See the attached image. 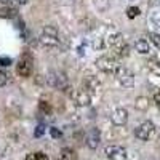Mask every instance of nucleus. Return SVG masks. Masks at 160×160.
Here are the masks:
<instances>
[{
    "mask_svg": "<svg viewBox=\"0 0 160 160\" xmlns=\"http://www.w3.org/2000/svg\"><path fill=\"white\" fill-rule=\"evenodd\" d=\"M0 3H3V5H5V3H8V0H0Z\"/></svg>",
    "mask_w": 160,
    "mask_h": 160,
    "instance_id": "29",
    "label": "nucleus"
},
{
    "mask_svg": "<svg viewBox=\"0 0 160 160\" xmlns=\"http://www.w3.org/2000/svg\"><path fill=\"white\" fill-rule=\"evenodd\" d=\"M50 135L53 138H61V131L58 128H50Z\"/></svg>",
    "mask_w": 160,
    "mask_h": 160,
    "instance_id": "22",
    "label": "nucleus"
},
{
    "mask_svg": "<svg viewBox=\"0 0 160 160\" xmlns=\"http://www.w3.org/2000/svg\"><path fill=\"white\" fill-rule=\"evenodd\" d=\"M138 15H139V8H138V7H130V8L127 10V16H128L130 19L136 18Z\"/></svg>",
    "mask_w": 160,
    "mask_h": 160,
    "instance_id": "18",
    "label": "nucleus"
},
{
    "mask_svg": "<svg viewBox=\"0 0 160 160\" xmlns=\"http://www.w3.org/2000/svg\"><path fill=\"white\" fill-rule=\"evenodd\" d=\"M106 155L109 160H127V151L122 146H108L106 148Z\"/></svg>",
    "mask_w": 160,
    "mask_h": 160,
    "instance_id": "6",
    "label": "nucleus"
},
{
    "mask_svg": "<svg viewBox=\"0 0 160 160\" xmlns=\"http://www.w3.org/2000/svg\"><path fill=\"white\" fill-rule=\"evenodd\" d=\"M135 108H136L138 111H146V109L149 108V101H148V98L139 96V98L136 99V102H135Z\"/></svg>",
    "mask_w": 160,
    "mask_h": 160,
    "instance_id": "15",
    "label": "nucleus"
},
{
    "mask_svg": "<svg viewBox=\"0 0 160 160\" xmlns=\"http://www.w3.org/2000/svg\"><path fill=\"white\" fill-rule=\"evenodd\" d=\"M155 2H157V3H160V0H155Z\"/></svg>",
    "mask_w": 160,
    "mask_h": 160,
    "instance_id": "30",
    "label": "nucleus"
},
{
    "mask_svg": "<svg viewBox=\"0 0 160 160\" xmlns=\"http://www.w3.org/2000/svg\"><path fill=\"white\" fill-rule=\"evenodd\" d=\"M96 68L102 72H115V69L118 68L117 61L111 56H101L96 59Z\"/></svg>",
    "mask_w": 160,
    "mask_h": 160,
    "instance_id": "4",
    "label": "nucleus"
},
{
    "mask_svg": "<svg viewBox=\"0 0 160 160\" xmlns=\"http://www.w3.org/2000/svg\"><path fill=\"white\" fill-rule=\"evenodd\" d=\"M35 157H37V160H48L47 154H43V152H35Z\"/></svg>",
    "mask_w": 160,
    "mask_h": 160,
    "instance_id": "24",
    "label": "nucleus"
},
{
    "mask_svg": "<svg viewBox=\"0 0 160 160\" xmlns=\"http://www.w3.org/2000/svg\"><path fill=\"white\" fill-rule=\"evenodd\" d=\"M109 45L117 51V55H118V56H122V58L128 56L130 47L125 43L123 37L120 35V34H114V35H111V37H109Z\"/></svg>",
    "mask_w": 160,
    "mask_h": 160,
    "instance_id": "2",
    "label": "nucleus"
},
{
    "mask_svg": "<svg viewBox=\"0 0 160 160\" xmlns=\"http://www.w3.org/2000/svg\"><path fill=\"white\" fill-rule=\"evenodd\" d=\"M61 160H77L75 151H72V149H69V148L61 149Z\"/></svg>",
    "mask_w": 160,
    "mask_h": 160,
    "instance_id": "14",
    "label": "nucleus"
},
{
    "mask_svg": "<svg viewBox=\"0 0 160 160\" xmlns=\"http://www.w3.org/2000/svg\"><path fill=\"white\" fill-rule=\"evenodd\" d=\"M83 88L90 93V95H93V93H95V91L99 88V82H98L95 77H90V78L85 80V87H83Z\"/></svg>",
    "mask_w": 160,
    "mask_h": 160,
    "instance_id": "12",
    "label": "nucleus"
},
{
    "mask_svg": "<svg viewBox=\"0 0 160 160\" xmlns=\"http://www.w3.org/2000/svg\"><path fill=\"white\" fill-rule=\"evenodd\" d=\"M154 101H155V104L160 108V91H157L155 95H154Z\"/></svg>",
    "mask_w": 160,
    "mask_h": 160,
    "instance_id": "26",
    "label": "nucleus"
},
{
    "mask_svg": "<svg viewBox=\"0 0 160 160\" xmlns=\"http://www.w3.org/2000/svg\"><path fill=\"white\" fill-rule=\"evenodd\" d=\"M13 2H15L16 5H19V7H21V5H26V3H28V0H13Z\"/></svg>",
    "mask_w": 160,
    "mask_h": 160,
    "instance_id": "27",
    "label": "nucleus"
},
{
    "mask_svg": "<svg viewBox=\"0 0 160 160\" xmlns=\"http://www.w3.org/2000/svg\"><path fill=\"white\" fill-rule=\"evenodd\" d=\"M115 77L118 80V83L125 88H131L135 85V75H133V72L128 68H125V66H118L115 69Z\"/></svg>",
    "mask_w": 160,
    "mask_h": 160,
    "instance_id": "1",
    "label": "nucleus"
},
{
    "mask_svg": "<svg viewBox=\"0 0 160 160\" xmlns=\"http://www.w3.org/2000/svg\"><path fill=\"white\" fill-rule=\"evenodd\" d=\"M40 42H42L43 47H48V48H53V47H58V45H59L58 37H47V35H42Z\"/></svg>",
    "mask_w": 160,
    "mask_h": 160,
    "instance_id": "13",
    "label": "nucleus"
},
{
    "mask_svg": "<svg viewBox=\"0 0 160 160\" xmlns=\"http://www.w3.org/2000/svg\"><path fill=\"white\" fill-rule=\"evenodd\" d=\"M53 78H50V85H53L58 90H64L68 87V78H66L64 74H53Z\"/></svg>",
    "mask_w": 160,
    "mask_h": 160,
    "instance_id": "10",
    "label": "nucleus"
},
{
    "mask_svg": "<svg viewBox=\"0 0 160 160\" xmlns=\"http://www.w3.org/2000/svg\"><path fill=\"white\" fill-rule=\"evenodd\" d=\"M151 19H152V22L157 26V28H160V11H154Z\"/></svg>",
    "mask_w": 160,
    "mask_h": 160,
    "instance_id": "20",
    "label": "nucleus"
},
{
    "mask_svg": "<svg viewBox=\"0 0 160 160\" xmlns=\"http://www.w3.org/2000/svg\"><path fill=\"white\" fill-rule=\"evenodd\" d=\"M7 83V74L3 71H0V87H3Z\"/></svg>",
    "mask_w": 160,
    "mask_h": 160,
    "instance_id": "23",
    "label": "nucleus"
},
{
    "mask_svg": "<svg viewBox=\"0 0 160 160\" xmlns=\"http://www.w3.org/2000/svg\"><path fill=\"white\" fill-rule=\"evenodd\" d=\"M16 72L21 77H29L32 74V61L26 59V58H21L18 61V64H16Z\"/></svg>",
    "mask_w": 160,
    "mask_h": 160,
    "instance_id": "9",
    "label": "nucleus"
},
{
    "mask_svg": "<svg viewBox=\"0 0 160 160\" xmlns=\"http://www.w3.org/2000/svg\"><path fill=\"white\" fill-rule=\"evenodd\" d=\"M149 37H151V42H152L157 48H160V34L151 32V34H149Z\"/></svg>",
    "mask_w": 160,
    "mask_h": 160,
    "instance_id": "19",
    "label": "nucleus"
},
{
    "mask_svg": "<svg viewBox=\"0 0 160 160\" xmlns=\"http://www.w3.org/2000/svg\"><path fill=\"white\" fill-rule=\"evenodd\" d=\"M38 109L42 111V112H45L47 115L51 114V106H50L47 101H40V102H38Z\"/></svg>",
    "mask_w": 160,
    "mask_h": 160,
    "instance_id": "17",
    "label": "nucleus"
},
{
    "mask_svg": "<svg viewBox=\"0 0 160 160\" xmlns=\"http://www.w3.org/2000/svg\"><path fill=\"white\" fill-rule=\"evenodd\" d=\"M85 141H87V146L90 149H96L98 146H99V141H101V133L98 128H91L88 133H87V136H85Z\"/></svg>",
    "mask_w": 160,
    "mask_h": 160,
    "instance_id": "8",
    "label": "nucleus"
},
{
    "mask_svg": "<svg viewBox=\"0 0 160 160\" xmlns=\"http://www.w3.org/2000/svg\"><path fill=\"white\" fill-rule=\"evenodd\" d=\"M72 99L78 108H85V106H88L91 102V95L85 88H80V90L72 91Z\"/></svg>",
    "mask_w": 160,
    "mask_h": 160,
    "instance_id": "5",
    "label": "nucleus"
},
{
    "mask_svg": "<svg viewBox=\"0 0 160 160\" xmlns=\"http://www.w3.org/2000/svg\"><path fill=\"white\" fill-rule=\"evenodd\" d=\"M26 160H37V157H35V154H29L26 157Z\"/></svg>",
    "mask_w": 160,
    "mask_h": 160,
    "instance_id": "28",
    "label": "nucleus"
},
{
    "mask_svg": "<svg viewBox=\"0 0 160 160\" xmlns=\"http://www.w3.org/2000/svg\"><path fill=\"white\" fill-rule=\"evenodd\" d=\"M111 120H112V123H114L115 127L125 125V123L128 122V112H127V109H123V108L114 109V112H112V115H111Z\"/></svg>",
    "mask_w": 160,
    "mask_h": 160,
    "instance_id": "7",
    "label": "nucleus"
},
{
    "mask_svg": "<svg viewBox=\"0 0 160 160\" xmlns=\"http://www.w3.org/2000/svg\"><path fill=\"white\" fill-rule=\"evenodd\" d=\"M154 130H155L154 123L148 120V122H142V123L135 130V136H136L138 139H141V141H148V139L154 135Z\"/></svg>",
    "mask_w": 160,
    "mask_h": 160,
    "instance_id": "3",
    "label": "nucleus"
},
{
    "mask_svg": "<svg viewBox=\"0 0 160 160\" xmlns=\"http://www.w3.org/2000/svg\"><path fill=\"white\" fill-rule=\"evenodd\" d=\"M42 35H47V37H58V31H56V28H53V26H45L43 31H42Z\"/></svg>",
    "mask_w": 160,
    "mask_h": 160,
    "instance_id": "16",
    "label": "nucleus"
},
{
    "mask_svg": "<svg viewBox=\"0 0 160 160\" xmlns=\"http://www.w3.org/2000/svg\"><path fill=\"white\" fill-rule=\"evenodd\" d=\"M135 48L138 53H141V55H148V53L151 51V47H149V42L146 38H138L135 42Z\"/></svg>",
    "mask_w": 160,
    "mask_h": 160,
    "instance_id": "11",
    "label": "nucleus"
},
{
    "mask_svg": "<svg viewBox=\"0 0 160 160\" xmlns=\"http://www.w3.org/2000/svg\"><path fill=\"white\" fill-rule=\"evenodd\" d=\"M0 64H2V66H10L11 59L10 58H0Z\"/></svg>",
    "mask_w": 160,
    "mask_h": 160,
    "instance_id": "25",
    "label": "nucleus"
},
{
    "mask_svg": "<svg viewBox=\"0 0 160 160\" xmlns=\"http://www.w3.org/2000/svg\"><path fill=\"white\" fill-rule=\"evenodd\" d=\"M43 133H45V125H37L35 127V138H40V136H43Z\"/></svg>",
    "mask_w": 160,
    "mask_h": 160,
    "instance_id": "21",
    "label": "nucleus"
}]
</instances>
